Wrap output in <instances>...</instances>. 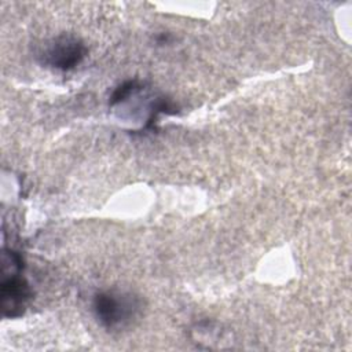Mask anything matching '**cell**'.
Returning <instances> with one entry per match:
<instances>
[{"label": "cell", "instance_id": "cell-1", "mask_svg": "<svg viewBox=\"0 0 352 352\" xmlns=\"http://www.w3.org/2000/svg\"><path fill=\"white\" fill-rule=\"evenodd\" d=\"M92 311L102 327L109 331H121L140 316L143 300L129 290L104 289L94 296Z\"/></svg>", "mask_w": 352, "mask_h": 352}, {"label": "cell", "instance_id": "cell-2", "mask_svg": "<svg viewBox=\"0 0 352 352\" xmlns=\"http://www.w3.org/2000/svg\"><path fill=\"white\" fill-rule=\"evenodd\" d=\"M87 45L74 34L62 33L47 40L40 51L38 60L41 65L67 72L78 66L87 56Z\"/></svg>", "mask_w": 352, "mask_h": 352}, {"label": "cell", "instance_id": "cell-3", "mask_svg": "<svg viewBox=\"0 0 352 352\" xmlns=\"http://www.w3.org/2000/svg\"><path fill=\"white\" fill-rule=\"evenodd\" d=\"M30 297L32 290L29 283L19 276V272H11L8 276H4L1 282V307L4 316H19Z\"/></svg>", "mask_w": 352, "mask_h": 352}, {"label": "cell", "instance_id": "cell-4", "mask_svg": "<svg viewBox=\"0 0 352 352\" xmlns=\"http://www.w3.org/2000/svg\"><path fill=\"white\" fill-rule=\"evenodd\" d=\"M143 87L140 85V82L138 80H128L124 81L121 85H118L114 92L110 96V106L118 104L125 102L131 95H133L135 92L140 91Z\"/></svg>", "mask_w": 352, "mask_h": 352}]
</instances>
